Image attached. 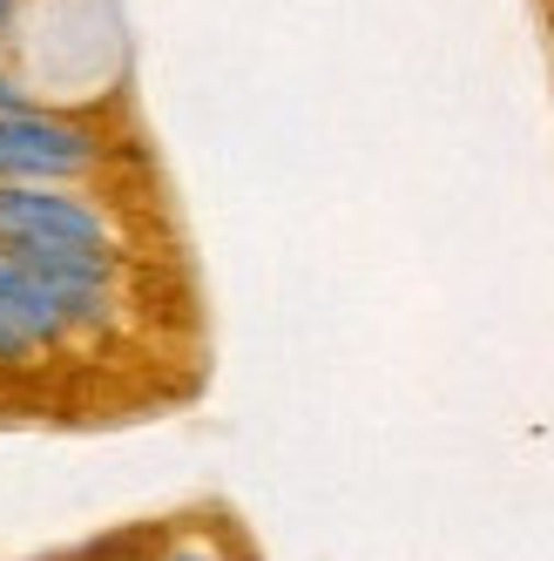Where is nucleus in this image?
Listing matches in <instances>:
<instances>
[{"instance_id": "f257e3e1", "label": "nucleus", "mask_w": 554, "mask_h": 561, "mask_svg": "<svg viewBox=\"0 0 554 561\" xmlns=\"http://www.w3.org/2000/svg\"><path fill=\"white\" fill-rule=\"evenodd\" d=\"M108 251V217L48 183H0V251Z\"/></svg>"}, {"instance_id": "f03ea898", "label": "nucleus", "mask_w": 554, "mask_h": 561, "mask_svg": "<svg viewBox=\"0 0 554 561\" xmlns=\"http://www.w3.org/2000/svg\"><path fill=\"white\" fill-rule=\"evenodd\" d=\"M102 163V142L68 123V115L48 108H21V115H0V183H68V176H89Z\"/></svg>"}, {"instance_id": "7ed1b4c3", "label": "nucleus", "mask_w": 554, "mask_h": 561, "mask_svg": "<svg viewBox=\"0 0 554 561\" xmlns=\"http://www.w3.org/2000/svg\"><path fill=\"white\" fill-rule=\"evenodd\" d=\"M0 318H8V325H21L27 345H55V339L68 332V318L55 311L48 285H42V277H27L8 251H0Z\"/></svg>"}, {"instance_id": "20e7f679", "label": "nucleus", "mask_w": 554, "mask_h": 561, "mask_svg": "<svg viewBox=\"0 0 554 561\" xmlns=\"http://www.w3.org/2000/svg\"><path fill=\"white\" fill-rule=\"evenodd\" d=\"M27 352H34V345H27V332L0 318V366H14V358H27Z\"/></svg>"}, {"instance_id": "39448f33", "label": "nucleus", "mask_w": 554, "mask_h": 561, "mask_svg": "<svg viewBox=\"0 0 554 561\" xmlns=\"http://www.w3.org/2000/svg\"><path fill=\"white\" fill-rule=\"evenodd\" d=\"M21 108H34V102H27V89H14V82H0V115H21Z\"/></svg>"}, {"instance_id": "423d86ee", "label": "nucleus", "mask_w": 554, "mask_h": 561, "mask_svg": "<svg viewBox=\"0 0 554 561\" xmlns=\"http://www.w3.org/2000/svg\"><path fill=\"white\" fill-rule=\"evenodd\" d=\"M170 561H217V554H210V548H176Z\"/></svg>"}, {"instance_id": "0eeeda50", "label": "nucleus", "mask_w": 554, "mask_h": 561, "mask_svg": "<svg viewBox=\"0 0 554 561\" xmlns=\"http://www.w3.org/2000/svg\"><path fill=\"white\" fill-rule=\"evenodd\" d=\"M8 21H14V0H0V34H8Z\"/></svg>"}]
</instances>
